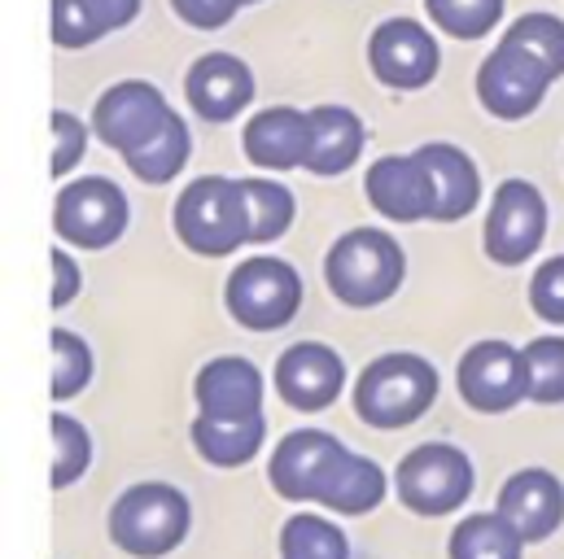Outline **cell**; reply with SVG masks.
<instances>
[{"label":"cell","mask_w":564,"mask_h":559,"mask_svg":"<svg viewBox=\"0 0 564 559\" xmlns=\"http://www.w3.org/2000/svg\"><path fill=\"white\" fill-rule=\"evenodd\" d=\"M268 472H272V485L281 498L324 503L346 516H364L386 498V472L319 428L289 432L276 446Z\"/></svg>","instance_id":"6da1fadb"},{"label":"cell","mask_w":564,"mask_h":559,"mask_svg":"<svg viewBox=\"0 0 564 559\" xmlns=\"http://www.w3.org/2000/svg\"><path fill=\"white\" fill-rule=\"evenodd\" d=\"M403 276H408V263H403L399 241L377 228H350L346 237L333 241V250L324 259L328 293L355 310L390 302Z\"/></svg>","instance_id":"7a4b0ae2"},{"label":"cell","mask_w":564,"mask_h":559,"mask_svg":"<svg viewBox=\"0 0 564 559\" xmlns=\"http://www.w3.org/2000/svg\"><path fill=\"white\" fill-rule=\"evenodd\" d=\"M175 237L184 241V250H193L202 259H224V254L250 245L241 179L197 175L175 201Z\"/></svg>","instance_id":"3957f363"},{"label":"cell","mask_w":564,"mask_h":559,"mask_svg":"<svg viewBox=\"0 0 564 559\" xmlns=\"http://www.w3.org/2000/svg\"><path fill=\"white\" fill-rule=\"evenodd\" d=\"M437 398V372L421 354H381L355 385V412L372 428H403L421 419Z\"/></svg>","instance_id":"277c9868"},{"label":"cell","mask_w":564,"mask_h":559,"mask_svg":"<svg viewBox=\"0 0 564 559\" xmlns=\"http://www.w3.org/2000/svg\"><path fill=\"white\" fill-rule=\"evenodd\" d=\"M110 534H115V542L128 556H141V559L166 556L188 534V503H184L180 490L158 485V481L132 485L115 503V512H110Z\"/></svg>","instance_id":"5b68a950"},{"label":"cell","mask_w":564,"mask_h":559,"mask_svg":"<svg viewBox=\"0 0 564 559\" xmlns=\"http://www.w3.org/2000/svg\"><path fill=\"white\" fill-rule=\"evenodd\" d=\"M128 219H132L128 193L106 175L62 184L53 201V232L79 250H110L128 232Z\"/></svg>","instance_id":"8992f818"},{"label":"cell","mask_w":564,"mask_h":559,"mask_svg":"<svg viewBox=\"0 0 564 559\" xmlns=\"http://www.w3.org/2000/svg\"><path fill=\"white\" fill-rule=\"evenodd\" d=\"M228 315L250 332H276L302 306V276L272 254L246 259L224 284Z\"/></svg>","instance_id":"52a82bcc"},{"label":"cell","mask_w":564,"mask_h":559,"mask_svg":"<svg viewBox=\"0 0 564 559\" xmlns=\"http://www.w3.org/2000/svg\"><path fill=\"white\" fill-rule=\"evenodd\" d=\"M543 237H547V201H543V193L530 179H503L495 201H490L486 232H481L486 259L499 263V267H517V263L539 254Z\"/></svg>","instance_id":"ba28073f"},{"label":"cell","mask_w":564,"mask_h":559,"mask_svg":"<svg viewBox=\"0 0 564 559\" xmlns=\"http://www.w3.org/2000/svg\"><path fill=\"white\" fill-rule=\"evenodd\" d=\"M473 494V463L464 450L424 441L399 463V498L421 516H446Z\"/></svg>","instance_id":"9c48e42d"},{"label":"cell","mask_w":564,"mask_h":559,"mask_svg":"<svg viewBox=\"0 0 564 559\" xmlns=\"http://www.w3.org/2000/svg\"><path fill=\"white\" fill-rule=\"evenodd\" d=\"M552 84L556 79L547 75L543 62H534L530 53H521V48H512V44L499 40V48L477 70V101L495 119L517 123V119H530L543 106V97H547Z\"/></svg>","instance_id":"30bf717a"},{"label":"cell","mask_w":564,"mask_h":559,"mask_svg":"<svg viewBox=\"0 0 564 559\" xmlns=\"http://www.w3.org/2000/svg\"><path fill=\"white\" fill-rule=\"evenodd\" d=\"M459 394L473 412H512L521 398H530L525 350H512L508 341H477L459 359Z\"/></svg>","instance_id":"8fae6325"},{"label":"cell","mask_w":564,"mask_h":559,"mask_svg":"<svg viewBox=\"0 0 564 559\" xmlns=\"http://www.w3.org/2000/svg\"><path fill=\"white\" fill-rule=\"evenodd\" d=\"M368 62H372V75L386 84V88H399V92H416L429 88L437 66H442V53H437V40L424 31L421 22L412 18H390L372 31L368 40Z\"/></svg>","instance_id":"7c38bea8"},{"label":"cell","mask_w":564,"mask_h":559,"mask_svg":"<svg viewBox=\"0 0 564 559\" xmlns=\"http://www.w3.org/2000/svg\"><path fill=\"white\" fill-rule=\"evenodd\" d=\"M175 110L166 106V97L149 84V79H123L115 88L101 92L97 110H93V132L101 144H110L119 157H128L132 149H141Z\"/></svg>","instance_id":"4fadbf2b"},{"label":"cell","mask_w":564,"mask_h":559,"mask_svg":"<svg viewBox=\"0 0 564 559\" xmlns=\"http://www.w3.org/2000/svg\"><path fill=\"white\" fill-rule=\"evenodd\" d=\"M416 166L424 175V193H429V219L433 223H459L477 210L481 201V175H477V162L459 149V144H446V140H433L412 149Z\"/></svg>","instance_id":"5bb4252c"},{"label":"cell","mask_w":564,"mask_h":559,"mask_svg":"<svg viewBox=\"0 0 564 559\" xmlns=\"http://www.w3.org/2000/svg\"><path fill=\"white\" fill-rule=\"evenodd\" d=\"M184 97L206 123H232L254 101V75L232 53H206L184 75Z\"/></svg>","instance_id":"9a60e30c"},{"label":"cell","mask_w":564,"mask_h":559,"mask_svg":"<svg viewBox=\"0 0 564 559\" xmlns=\"http://www.w3.org/2000/svg\"><path fill=\"white\" fill-rule=\"evenodd\" d=\"M341 385H346V363L337 350L319 341L289 346L276 363V394L297 412H324L328 403H337Z\"/></svg>","instance_id":"2e32d148"},{"label":"cell","mask_w":564,"mask_h":559,"mask_svg":"<svg viewBox=\"0 0 564 559\" xmlns=\"http://www.w3.org/2000/svg\"><path fill=\"white\" fill-rule=\"evenodd\" d=\"M197 416L206 419H263V372L250 359H210L197 372Z\"/></svg>","instance_id":"e0dca14e"},{"label":"cell","mask_w":564,"mask_h":559,"mask_svg":"<svg viewBox=\"0 0 564 559\" xmlns=\"http://www.w3.org/2000/svg\"><path fill=\"white\" fill-rule=\"evenodd\" d=\"M246 157L259 171H297L311 153V114L293 106H268L246 123Z\"/></svg>","instance_id":"ac0fdd59"},{"label":"cell","mask_w":564,"mask_h":559,"mask_svg":"<svg viewBox=\"0 0 564 559\" xmlns=\"http://www.w3.org/2000/svg\"><path fill=\"white\" fill-rule=\"evenodd\" d=\"M499 512L508 516V525L525 542H543L547 534H556V525L564 520L561 481L552 472H543V468H525L499 490Z\"/></svg>","instance_id":"d6986e66"},{"label":"cell","mask_w":564,"mask_h":559,"mask_svg":"<svg viewBox=\"0 0 564 559\" xmlns=\"http://www.w3.org/2000/svg\"><path fill=\"white\" fill-rule=\"evenodd\" d=\"M364 193L372 201V210H381L394 223H421L429 219V193H424V175L416 157L408 153H390L377 157L364 175Z\"/></svg>","instance_id":"ffe728a7"},{"label":"cell","mask_w":564,"mask_h":559,"mask_svg":"<svg viewBox=\"0 0 564 559\" xmlns=\"http://www.w3.org/2000/svg\"><path fill=\"white\" fill-rule=\"evenodd\" d=\"M141 0H53L48 31L57 48H88L106 40L110 31H123L137 22Z\"/></svg>","instance_id":"44dd1931"},{"label":"cell","mask_w":564,"mask_h":559,"mask_svg":"<svg viewBox=\"0 0 564 559\" xmlns=\"http://www.w3.org/2000/svg\"><path fill=\"white\" fill-rule=\"evenodd\" d=\"M306 114H311V153H306L302 171H311V175L350 171L359 162V153H364V140H368L359 114L346 110V106H315Z\"/></svg>","instance_id":"7402d4cb"},{"label":"cell","mask_w":564,"mask_h":559,"mask_svg":"<svg viewBox=\"0 0 564 559\" xmlns=\"http://www.w3.org/2000/svg\"><path fill=\"white\" fill-rule=\"evenodd\" d=\"M268 424L263 419H206L197 416L193 424V446L206 463L215 468H241L259 454Z\"/></svg>","instance_id":"603a6c76"},{"label":"cell","mask_w":564,"mask_h":559,"mask_svg":"<svg viewBox=\"0 0 564 559\" xmlns=\"http://www.w3.org/2000/svg\"><path fill=\"white\" fill-rule=\"evenodd\" d=\"M188 153H193L188 123H184L180 114H171V119L144 140L141 149H132L123 162L132 166V175L144 179V184H171V179L188 166Z\"/></svg>","instance_id":"cb8c5ba5"},{"label":"cell","mask_w":564,"mask_h":559,"mask_svg":"<svg viewBox=\"0 0 564 559\" xmlns=\"http://www.w3.org/2000/svg\"><path fill=\"white\" fill-rule=\"evenodd\" d=\"M241 201L250 219V245H272L293 228V193L276 179H241Z\"/></svg>","instance_id":"d4e9b609"},{"label":"cell","mask_w":564,"mask_h":559,"mask_svg":"<svg viewBox=\"0 0 564 559\" xmlns=\"http://www.w3.org/2000/svg\"><path fill=\"white\" fill-rule=\"evenodd\" d=\"M521 542L503 512H481L451 534V559H521Z\"/></svg>","instance_id":"484cf974"},{"label":"cell","mask_w":564,"mask_h":559,"mask_svg":"<svg viewBox=\"0 0 564 559\" xmlns=\"http://www.w3.org/2000/svg\"><path fill=\"white\" fill-rule=\"evenodd\" d=\"M503 44H512V48L530 53L534 62H543L552 79L564 75V22L556 13H521V18L508 26Z\"/></svg>","instance_id":"4316f807"},{"label":"cell","mask_w":564,"mask_h":559,"mask_svg":"<svg viewBox=\"0 0 564 559\" xmlns=\"http://www.w3.org/2000/svg\"><path fill=\"white\" fill-rule=\"evenodd\" d=\"M424 13L433 18V26L442 35L481 40V35H490L499 26L503 0H424Z\"/></svg>","instance_id":"83f0119b"},{"label":"cell","mask_w":564,"mask_h":559,"mask_svg":"<svg viewBox=\"0 0 564 559\" xmlns=\"http://www.w3.org/2000/svg\"><path fill=\"white\" fill-rule=\"evenodd\" d=\"M281 559H346V538L324 516H293L281 534Z\"/></svg>","instance_id":"f1b7e54d"},{"label":"cell","mask_w":564,"mask_h":559,"mask_svg":"<svg viewBox=\"0 0 564 559\" xmlns=\"http://www.w3.org/2000/svg\"><path fill=\"white\" fill-rule=\"evenodd\" d=\"M93 381V350L79 332L53 328V403L75 398Z\"/></svg>","instance_id":"f546056e"},{"label":"cell","mask_w":564,"mask_h":559,"mask_svg":"<svg viewBox=\"0 0 564 559\" xmlns=\"http://www.w3.org/2000/svg\"><path fill=\"white\" fill-rule=\"evenodd\" d=\"M53 490H66L84 476L88 459H93V437L79 419L53 416Z\"/></svg>","instance_id":"4dcf8cb0"},{"label":"cell","mask_w":564,"mask_h":559,"mask_svg":"<svg viewBox=\"0 0 564 559\" xmlns=\"http://www.w3.org/2000/svg\"><path fill=\"white\" fill-rule=\"evenodd\" d=\"M525 372H530V398L552 407L564 403V337H539L525 346Z\"/></svg>","instance_id":"1f68e13d"},{"label":"cell","mask_w":564,"mask_h":559,"mask_svg":"<svg viewBox=\"0 0 564 559\" xmlns=\"http://www.w3.org/2000/svg\"><path fill=\"white\" fill-rule=\"evenodd\" d=\"M48 132H53L48 171H53V179H62V175H70V171L79 166V157H84V149H88V128H84V119H75L70 110H53Z\"/></svg>","instance_id":"d6a6232c"},{"label":"cell","mask_w":564,"mask_h":559,"mask_svg":"<svg viewBox=\"0 0 564 559\" xmlns=\"http://www.w3.org/2000/svg\"><path fill=\"white\" fill-rule=\"evenodd\" d=\"M530 306L539 319L547 324H564V254L547 259L534 280H530Z\"/></svg>","instance_id":"836d02e7"},{"label":"cell","mask_w":564,"mask_h":559,"mask_svg":"<svg viewBox=\"0 0 564 559\" xmlns=\"http://www.w3.org/2000/svg\"><path fill=\"white\" fill-rule=\"evenodd\" d=\"M246 0H171V9L180 13V22L197 26V31H219L241 13Z\"/></svg>","instance_id":"e575fe53"},{"label":"cell","mask_w":564,"mask_h":559,"mask_svg":"<svg viewBox=\"0 0 564 559\" xmlns=\"http://www.w3.org/2000/svg\"><path fill=\"white\" fill-rule=\"evenodd\" d=\"M48 272H53V293H48V302H53V310H62V306H70L75 297H79V284H84V272H79V263L66 254V250H48Z\"/></svg>","instance_id":"d590c367"},{"label":"cell","mask_w":564,"mask_h":559,"mask_svg":"<svg viewBox=\"0 0 564 559\" xmlns=\"http://www.w3.org/2000/svg\"><path fill=\"white\" fill-rule=\"evenodd\" d=\"M246 4H259V0H246Z\"/></svg>","instance_id":"8d00e7d4"}]
</instances>
